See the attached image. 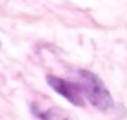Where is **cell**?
<instances>
[{
  "instance_id": "3",
  "label": "cell",
  "mask_w": 127,
  "mask_h": 120,
  "mask_svg": "<svg viewBox=\"0 0 127 120\" xmlns=\"http://www.w3.org/2000/svg\"><path fill=\"white\" fill-rule=\"evenodd\" d=\"M33 113L40 120H65L64 113L60 110H55V108H53V110H48V112H45V113H41V112H38V110L33 108Z\"/></svg>"
},
{
  "instance_id": "1",
  "label": "cell",
  "mask_w": 127,
  "mask_h": 120,
  "mask_svg": "<svg viewBox=\"0 0 127 120\" xmlns=\"http://www.w3.org/2000/svg\"><path fill=\"white\" fill-rule=\"evenodd\" d=\"M79 84H81L84 98H88V101L95 108L106 112L113 106L110 91L105 88V84L101 82V79L96 74H93L89 70H79Z\"/></svg>"
},
{
  "instance_id": "2",
  "label": "cell",
  "mask_w": 127,
  "mask_h": 120,
  "mask_svg": "<svg viewBox=\"0 0 127 120\" xmlns=\"http://www.w3.org/2000/svg\"><path fill=\"white\" fill-rule=\"evenodd\" d=\"M46 81H48V86L55 93H59L60 96H64L72 105H76V106H83L84 105V94H83V89H81L79 82L65 81V79H60V77H55V76H48Z\"/></svg>"
}]
</instances>
